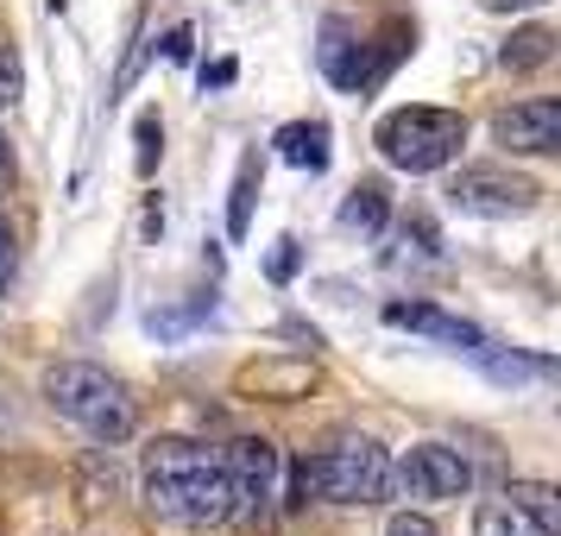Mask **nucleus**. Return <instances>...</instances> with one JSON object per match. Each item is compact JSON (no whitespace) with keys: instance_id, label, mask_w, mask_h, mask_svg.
I'll use <instances>...</instances> for the list:
<instances>
[{"instance_id":"obj_1","label":"nucleus","mask_w":561,"mask_h":536,"mask_svg":"<svg viewBox=\"0 0 561 536\" xmlns=\"http://www.w3.org/2000/svg\"><path fill=\"white\" fill-rule=\"evenodd\" d=\"M146 505L152 517L178 524V531H221L228 524V474H221V455L190 442V435H164L146 448Z\"/></svg>"},{"instance_id":"obj_2","label":"nucleus","mask_w":561,"mask_h":536,"mask_svg":"<svg viewBox=\"0 0 561 536\" xmlns=\"http://www.w3.org/2000/svg\"><path fill=\"white\" fill-rule=\"evenodd\" d=\"M309 499H322V505H379V499H391V455L366 435H347L322 455H304L297 474H290L284 505L297 511Z\"/></svg>"},{"instance_id":"obj_3","label":"nucleus","mask_w":561,"mask_h":536,"mask_svg":"<svg viewBox=\"0 0 561 536\" xmlns=\"http://www.w3.org/2000/svg\"><path fill=\"white\" fill-rule=\"evenodd\" d=\"M45 404L57 417H70L77 430H89L95 442H127L139 430V404H133L127 379H114L89 360H64L45 373Z\"/></svg>"},{"instance_id":"obj_4","label":"nucleus","mask_w":561,"mask_h":536,"mask_svg":"<svg viewBox=\"0 0 561 536\" xmlns=\"http://www.w3.org/2000/svg\"><path fill=\"white\" fill-rule=\"evenodd\" d=\"M373 146L391 171H410V178H430L442 164H455L460 146H467V121L448 114V107H391L379 127H373Z\"/></svg>"},{"instance_id":"obj_5","label":"nucleus","mask_w":561,"mask_h":536,"mask_svg":"<svg viewBox=\"0 0 561 536\" xmlns=\"http://www.w3.org/2000/svg\"><path fill=\"white\" fill-rule=\"evenodd\" d=\"M221 474H228V517L259 524L278 499V448L265 435H240L221 448Z\"/></svg>"},{"instance_id":"obj_6","label":"nucleus","mask_w":561,"mask_h":536,"mask_svg":"<svg viewBox=\"0 0 561 536\" xmlns=\"http://www.w3.org/2000/svg\"><path fill=\"white\" fill-rule=\"evenodd\" d=\"M467 486H473V467L460 460V448H442V442H416L404 467H391V492H410V499H467Z\"/></svg>"},{"instance_id":"obj_7","label":"nucleus","mask_w":561,"mask_h":536,"mask_svg":"<svg viewBox=\"0 0 561 536\" xmlns=\"http://www.w3.org/2000/svg\"><path fill=\"white\" fill-rule=\"evenodd\" d=\"M448 203L460 215H485V221H511V215H530L536 208V183L530 178H511V171H460Z\"/></svg>"},{"instance_id":"obj_8","label":"nucleus","mask_w":561,"mask_h":536,"mask_svg":"<svg viewBox=\"0 0 561 536\" xmlns=\"http://www.w3.org/2000/svg\"><path fill=\"white\" fill-rule=\"evenodd\" d=\"M322 70H329L334 89H347V95H373L379 82H373V38H359V26L347 20H322Z\"/></svg>"},{"instance_id":"obj_9","label":"nucleus","mask_w":561,"mask_h":536,"mask_svg":"<svg viewBox=\"0 0 561 536\" xmlns=\"http://www.w3.org/2000/svg\"><path fill=\"white\" fill-rule=\"evenodd\" d=\"M492 133H499L505 152L549 158V152H561V102H549V95H536V102H511L505 114L492 121Z\"/></svg>"},{"instance_id":"obj_10","label":"nucleus","mask_w":561,"mask_h":536,"mask_svg":"<svg viewBox=\"0 0 561 536\" xmlns=\"http://www.w3.org/2000/svg\"><path fill=\"white\" fill-rule=\"evenodd\" d=\"M385 322L391 329H416V334H435V341H455V347H480L485 334L473 329V322H460V316H442L435 304H385Z\"/></svg>"},{"instance_id":"obj_11","label":"nucleus","mask_w":561,"mask_h":536,"mask_svg":"<svg viewBox=\"0 0 561 536\" xmlns=\"http://www.w3.org/2000/svg\"><path fill=\"white\" fill-rule=\"evenodd\" d=\"M329 121H290V127H278V158L284 164H297V171H309V178H322L329 171Z\"/></svg>"},{"instance_id":"obj_12","label":"nucleus","mask_w":561,"mask_h":536,"mask_svg":"<svg viewBox=\"0 0 561 536\" xmlns=\"http://www.w3.org/2000/svg\"><path fill=\"white\" fill-rule=\"evenodd\" d=\"M473 360L485 366V379H499V385H524V379H549L556 373V360H530V354H499L492 341H480L473 347Z\"/></svg>"},{"instance_id":"obj_13","label":"nucleus","mask_w":561,"mask_h":536,"mask_svg":"<svg viewBox=\"0 0 561 536\" xmlns=\"http://www.w3.org/2000/svg\"><path fill=\"white\" fill-rule=\"evenodd\" d=\"M549 57H556V32H549V26H517V32L505 38V52H499V64L524 77V70H542Z\"/></svg>"},{"instance_id":"obj_14","label":"nucleus","mask_w":561,"mask_h":536,"mask_svg":"<svg viewBox=\"0 0 561 536\" xmlns=\"http://www.w3.org/2000/svg\"><path fill=\"white\" fill-rule=\"evenodd\" d=\"M385 215H391V196H385V183H354L347 190V203H341V228L354 233H379Z\"/></svg>"},{"instance_id":"obj_15","label":"nucleus","mask_w":561,"mask_h":536,"mask_svg":"<svg viewBox=\"0 0 561 536\" xmlns=\"http://www.w3.org/2000/svg\"><path fill=\"white\" fill-rule=\"evenodd\" d=\"M505 499H511V505H517V511H524V517H530V524H536V531H542V536H556V531H561L556 492H549V486H542V480H524V486H511Z\"/></svg>"},{"instance_id":"obj_16","label":"nucleus","mask_w":561,"mask_h":536,"mask_svg":"<svg viewBox=\"0 0 561 536\" xmlns=\"http://www.w3.org/2000/svg\"><path fill=\"white\" fill-rule=\"evenodd\" d=\"M473 536H542V531H536L511 499H492V505L473 511Z\"/></svg>"},{"instance_id":"obj_17","label":"nucleus","mask_w":561,"mask_h":536,"mask_svg":"<svg viewBox=\"0 0 561 536\" xmlns=\"http://www.w3.org/2000/svg\"><path fill=\"white\" fill-rule=\"evenodd\" d=\"M253 196H259V158H240L233 203H228V233H233V240H247V228H253Z\"/></svg>"},{"instance_id":"obj_18","label":"nucleus","mask_w":561,"mask_h":536,"mask_svg":"<svg viewBox=\"0 0 561 536\" xmlns=\"http://www.w3.org/2000/svg\"><path fill=\"white\" fill-rule=\"evenodd\" d=\"M20 102V52L13 45H0V114Z\"/></svg>"},{"instance_id":"obj_19","label":"nucleus","mask_w":561,"mask_h":536,"mask_svg":"<svg viewBox=\"0 0 561 536\" xmlns=\"http://www.w3.org/2000/svg\"><path fill=\"white\" fill-rule=\"evenodd\" d=\"M297 259H304V253H297V240H278V253H272V265H265V272H272V284L297 278Z\"/></svg>"},{"instance_id":"obj_20","label":"nucleus","mask_w":561,"mask_h":536,"mask_svg":"<svg viewBox=\"0 0 561 536\" xmlns=\"http://www.w3.org/2000/svg\"><path fill=\"white\" fill-rule=\"evenodd\" d=\"M152 164H158V121L146 114L139 121V178H152Z\"/></svg>"},{"instance_id":"obj_21","label":"nucleus","mask_w":561,"mask_h":536,"mask_svg":"<svg viewBox=\"0 0 561 536\" xmlns=\"http://www.w3.org/2000/svg\"><path fill=\"white\" fill-rule=\"evenodd\" d=\"M190 52H196V32H190V26L164 32V57H171V64H190Z\"/></svg>"},{"instance_id":"obj_22","label":"nucleus","mask_w":561,"mask_h":536,"mask_svg":"<svg viewBox=\"0 0 561 536\" xmlns=\"http://www.w3.org/2000/svg\"><path fill=\"white\" fill-rule=\"evenodd\" d=\"M385 536H435V524H430V517H410V511H398V517L385 524Z\"/></svg>"},{"instance_id":"obj_23","label":"nucleus","mask_w":561,"mask_h":536,"mask_svg":"<svg viewBox=\"0 0 561 536\" xmlns=\"http://www.w3.org/2000/svg\"><path fill=\"white\" fill-rule=\"evenodd\" d=\"M228 82H233V64H228V57H221V64H208V70H203V89H228Z\"/></svg>"},{"instance_id":"obj_24","label":"nucleus","mask_w":561,"mask_h":536,"mask_svg":"<svg viewBox=\"0 0 561 536\" xmlns=\"http://www.w3.org/2000/svg\"><path fill=\"white\" fill-rule=\"evenodd\" d=\"M13 278V228H7V221H0V284Z\"/></svg>"},{"instance_id":"obj_25","label":"nucleus","mask_w":561,"mask_h":536,"mask_svg":"<svg viewBox=\"0 0 561 536\" xmlns=\"http://www.w3.org/2000/svg\"><path fill=\"white\" fill-rule=\"evenodd\" d=\"M485 13H517V7H542V0H480Z\"/></svg>"},{"instance_id":"obj_26","label":"nucleus","mask_w":561,"mask_h":536,"mask_svg":"<svg viewBox=\"0 0 561 536\" xmlns=\"http://www.w3.org/2000/svg\"><path fill=\"white\" fill-rule=\"evenodd\" d=\"M7 183H13V146L0 139V190H7Z\"/></svg>"}]
</instances>
